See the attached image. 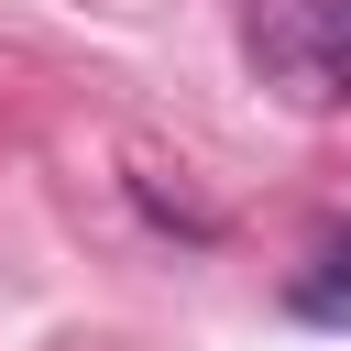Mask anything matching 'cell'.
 Returning a JSON list of instances; mask_svg holds the SVG:
<instances>
[{"mask_svg": "<svg viewBox=\"0 0 351 351\" xmlns=\"http://www.w3.org/2000/svg\"><path fill=\"white\" fill-rule=\"evenodd\" d=\"M252 66L285 88V99H340L351 66H340V0H252Z\"/></svg>", "mask_w": 351, "mask_h": 351, "instance_id": "obj_1", "label": "cell"}, {"mask_svg": "<svg viewBox=\"0 0 351 351\" xmlns=\"http://www.w3.org/2000/svg\"><path fill=\"white\" fill-rule=\"evenodd\" d=\"M285 307H296V318H318V329H351V241H329V252H318V274H296V285H285Z\"/></svg>", "mask_w": 351, "mask_h": 351, "instance_id": "obj_2", "label": "cell"}, {"mask_svg": "<svg viewBox=\"0 0 351 351\" xmlns=\"http://www.w3.org/2000/svg\"><path fill=\"white\" fill-rule=\"evenodd\" d=\"M340 66H351V0H340Z\"/></svg>", "mask_w": 351, "mask_h": 351, "instance_id": "obj_3", "label": "cell"}]
</instances>
